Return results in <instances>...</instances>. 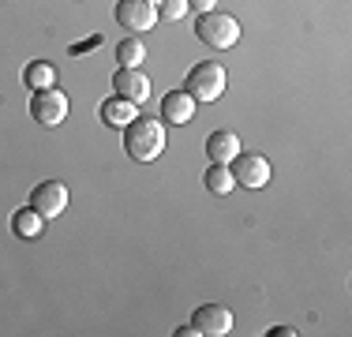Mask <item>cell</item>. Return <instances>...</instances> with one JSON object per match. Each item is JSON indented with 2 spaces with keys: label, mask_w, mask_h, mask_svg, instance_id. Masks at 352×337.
<instances>
[{
  "label": "cell",
  "mask_w": 352,
  "mask_h": 337,
  "mask_svg": "<svg viewBox=\"0 0 352 337\" xmlns=\"http://www.w3.org/2000/svg\"><path fill=\"white\" fill-rule=\"evenodd\" d=\"M124 150H128L135 162L150 165L162 157L165 150V128L162 120H150V116H135V120L124 128Z\"/></svg>",
  "instance_id": "obj_1"
},
{
  "label": "cell",
  "mask_w": 352,
  "mask_h": 337,
  "mask_svg": "<svg viewBox=\"0 0 352 337\" xmlns=\"http://www.w3.org/2000/svg\"><path fill=\"white\" fill-rule=\"evenodd\" d=\"M199 41H206L210 49H232L240 41V19H232L229 12H203L195 23Z\"/></svg>",
  "instance_id": "obj_2"
},
{
  "label": "cell",
  "mask_w": 352,
  "mask_h": 337,
  "mask_svg": "<svg viewBox=\"0 0 352 337\" xmlns=\"http://www.w3.org/2000/svg\"><path fill=\"white\" fill-rule=\"evenodd\" d=\"M184 90H188L195 101H217L225 94V67L217 61H203L188 72L184 79Z\"/></svg>",
  "instance_id": "obj_3"
},
{
  "label": "cell",
  "mask_w": 352,
  "mask_h": 337,
  "mask_svg": "<svg viewBox=\"0 0 352 337\" xmlns=\"http://www.w3.org/2000/svg\"><path fill=\"white\" fill-rule=\"evenodd\" d=\"M68 94L64 90H56V87H49V90H34L30 94V116L41 124V128H60L64 120H68Z\"/></svg>",
  "instance_id": "obj_4"
},
{
  "label": "cell",
  "mask_w": 352,
  "mask_h": 337,
  "mask_svg": "<svg viewBox=\"0 0 352 337\" xmlns=\"http://www.w3.org/2000/svg\"><path fill=\"white\" fill-rule=\"evenodd\" d=\"M229 168H232V180H236L240 188H251V191L266 188V184H270V173H274L263 154H236L229 162Z\"/></svg>",
  "instance_id": "obj_5"
},
{
  "label": "cell",
  "mask_w": 352,
  "mask_h": 337,
  "mask_svg": "<svg viewBox=\"0 0 352 337\" xmlns=\"http://www.w3.org/2000/svg\"><path fill=\"white\" fill-rule=\"evenodd\" d=\"M30 206L38 210L41 217H60L64 210H68V188H64L60 180H41L34 184V191H30Z\"/></svg>",
  "instance_id": "obj_6"
},
{
  "label": "cell",
  "mask_w": 352,
  "mask_h": 337,
  "mask_svg": "<svg viewBox=\"0 0 352 337\" xmlns=\"http://www.w3.org/2000/svg\"><path fill=\"white\" fill-rule=\"evenodd\" d=\"M113 15H116V23L131 34H146V30H154V23H157V12L146 0H116Z\"/></svg>",
  "instance_id": "obj_7"
},
{
  "label": "cell",
  "mask_w": 352,
  "mask_h": 337,
  "mask_svg": "<svg viewBox=\"0 0 352 337\" xmlns=\"http://www.w3.org/2000/svg\"><path fill=\"white\" fill-rule=\"evenodd\" d=\"M191 326L199 330V337H225L232 334V311L221 307V303H203L191 315Z\"/></svg>",
  "instance_id": "obj_8"
},
{
  "label": "cell",
  "mask_w": 352,
  "mask_h": 337,
  "mask_svg": "<svg viewBox=\"0 0 352 337\" xmlns=\"http://www.w3.org/2000/svg\"><path fill=\"white\" fill-rule=\"evenodd\" d=\"M113 90L120 98H128V101H146L150 98V75L142 72V67H116V75H113Z\"/></svg>",
  "instance_id": "obj_9"
},
{
  "label": "cell",
  "mask_w": 352,
  "mask_h": 337,
  "mask_svg": "<svg viewBox=\"0 0 352 337\" xmlns=\"http://www.w3.org/2000/svg\"><path fill=\"white\" fill-rule=\"evenodd\" d=\"M195 105L199 101L188 94V90H169V94L162 98V120L176 124V128H184V124L195 120Z\"/></svg>",
  "instance_id": "obj_10"
},
{
  "label": "cell",
  "mask_w": 352,
  "mask_h": 337,
  "mask_svg": "<svg viewBox=\"0 0 352 337\" xmlns=\"http://www.w3.org/2000/svg\"><path fill=\"white\" fill-rule=\"evenodd\" d=\"M98 113H102V124H109V128H116V131H124V128H128V124L139 116V109H135V101H128V98L116 94V98H105Z\"/></svg>",
  "instance_id": "obj_11"
},
{
  "label": "cell",
  "mask_w": 352,
  "mask_h": 337,
  "mask_svg": "<svg viewBox=\"0 0 352 337\" xmlns=\"http://www.w3.org/2000/svg\"><path fill=\"white\" fill-rule=\"evenodd\" d=\"M240 150H244V146H240V135L236 131H210V135H206V154H210L214 165H229Z\"/></svg>",
  "instance_id": "obj_12"
},
{
  "label": "cell",
  "mask_w": 352,
  "mask_h": 337,
  "mask_svg": "<svg viewBox=\"0 0 352 337\" xmlns=\"http://www.w3.org/2000/svg\"><path fill=\"white\" fill-rule=\"evenodd\" d=\"M41 225H45V217H41L34 206H23V210H15V214H12V232L19 236V240H38Z\"/></svg>",
  "instance_id": "obj_13"
},
{
  "label": "cell",
  "mask_w": 352,
  "mask_h": 337,
  "mask_svg": "<svg viewBox=\"0 0 352 337\" xmlns=\"http://www.w3.org/2000/svg\"><path fill=\"white\" fill-rule=\"evenodd\" d=\"M23 83H27V90H49L56 83V72L49 61H30L23 67Z\"/></svg>",
  "instance_id": "obj_14"
},
{
  "label": "cell",
  "mask_w": 352,
  "mask_h": 337,
  "mask_svg": "<svg viewBox=\"0 0 352 337\" xmlns=\"http://www.w3.org/2000/svg\"><path fill=\"white\" fill-rule=\"evenodd\" d=\"M203 184H206V191H214V195H229V191L236 188V180H232V168H229V165H214V162H210V168H206Z\"/></svg>",
  "instance_id": "obj_15"
},
{
  "label": "cell",
  "mask_w": 352,
  "mask_h": 337,
  "mask_svg": "<svg viewBox=\"0 0 352 337\" xmlns=\"http://www.w3.org/2000/svg\"><path fill=\"white\" fill-rule=\"evenodd\" d=\"M116 61H120V67H142V61H146V45H142L139 34L135 38H124L120 45H116Z\"/></svg>",
  "instance_id": "obj_16"
},
{
  "label": "cell",
  "mask_w": 352,
  "mask_h": 337,
  "mask_svg": "<svg viewBox=\"0 0 352 337\" xmlns=\"http://www.w3.org/2000/svg\"><path fill=\"white\" fill-rule=\"evenodd\" d=\"M154 12L162 15V19H169V23H180L191 8H188V0H154Z\"/></svg>",
  "instance_id": "obj_17"
},
{
  "label": "cell",
  "mask_w": 352,
  "mask_h": 337,
  "mask_svg": "<svg viewBox=\"0 0 352 337\" xmlns=\"http://www.w3.org/2000/svg\"><path fill=\"white\" fill-rule=\"evenodd\" d=\"M188 8H195V12L203 15V12H214V8H217V0H188Z\"/></svg>",
  "instance_id": "obj_18"
},
{
  "label": "cell",
  "mask_w": 352,
  "mask_h": 337,
  "mask_svg": "<svg viewBox=\"0 0 352 337\" xmlns=\"http://www.w3.org/2000/svg\"><path fill=\"white\" fill-rule=\"evenodd\" d=\"M176 337H199V330H195V326H180V330H176Z\"/></svg>",
  "instance_id": "obj_19"
},
{
  "label": "cell",
  "mask_w": 352,
  "mask_h": 337,
  "mask_svg": "<svg viewBox=\"0 0 352 337\" xmlns=\"http://www.w3.org/2000/svg\"><path fill=\"white\" fill-rule=\"evenodd\" d=\"M274 337H292V334H296V330H292V326H278V330H270Z\"/></svg>",
  "instance_id": "obj_20"
}]
</instances>
